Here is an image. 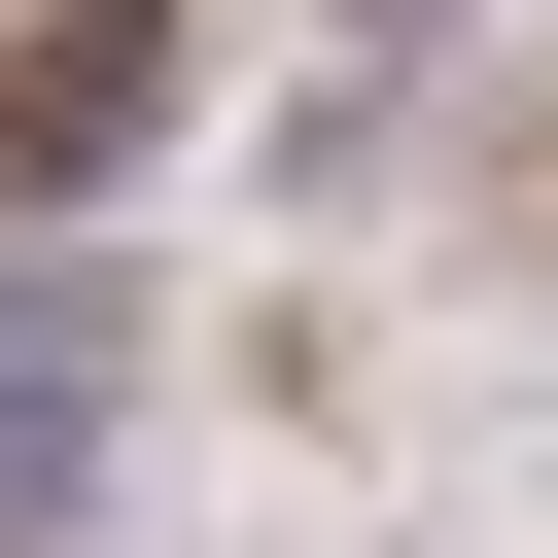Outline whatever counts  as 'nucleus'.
I'll return each instance as SVG.
<instances>
[{
	"instance_id": "nucleus-1",
	"label": "nucleus",
	"mask_w": 558,
	"mask_h": 558,
	"mask_svg": "<svg viewBox=\"0 0 558 558\" xmlns=\"http://www.w3.org/2000/svg\"><path fill=\"white\" fill-rule=\"evenodd\" d=\"M140 384H174L140 244H0V558H70V523L140 488Z\"/></svg>"
},
{
	"instance_id": "nucleus-2",
	"label": "nucleus",
	"mask_w": 558,
	"mask_h": 558,
	"mask_svg": "<svg viewBox=\"0 0 558 558\" xmlns=\"http://www.w3.org/2000/svg\"><path fill=\"white\" fill-rule=\"evenodd\" d=\"M174 105H209V0H0V244H105Z\"/></svg>"
},
{
	"instance_id": "nucleus-3",
	"label": "nucleus",
	"mask_w": 558,
	"mask_h": 558,
	"mask_svg": "<svg viewBox=\"0 0 558 558\" xmlns=\"http://www.w3.org/2000/svg\"><path fill=\"white\" fill-rule=\"evenodd\" d=\"M349 35H453V0H349Z\"/></svg>"
}]
</instances>
